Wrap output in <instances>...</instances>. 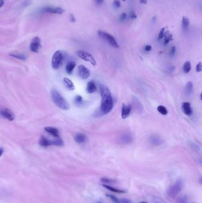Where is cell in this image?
I'll use <instances>...</instances> for the list:
<instances>
[{"label": "cell", "instance_id": "4dcf8cb0", "mask_svg": "<svg viewBox=\"0 0 202 203\" xmlns=\"http://www.w3.org/2000/svg\"><path fill=\"white\" fill-rule=\"evenodd\" d=\"M171 40H172V35L171 34L166 36L165 39H164V45H167L168 44H169V42L171 41Z\"/></svg>", "mask_w": 202, "mask_h": 203}, {"label": "cell", "instance_id": "f35d334b", "mask_svg": "<svg viewBox=\"0 0 202 203\" xmlns=\"http://www.w3.org/2000/svg\"><path fill=\"white\" fill-rule=\"evenodd\" d=\"M176 48L175 47H173L171 48V52H170V54H171V55H174L176 53Z\"/></svg>", "mask_w": 202, "mask_h": 203}, {"label": "cell", "instance_id": "ba28073f", "mask_svg": "<svg viewBox=\"0 0 202 203\" xmlns=\"http://www.w3.org/2000/svg\"><path fill=\"white\" fill-rule=\"evenodd\" d=\"M78 72L79 76L83 79H87L90 76V70L86 67L83 65L78 66Z\"/></svg>", "mask_w": 202, "mask_h": 203}, {"label": "cell", "instance_id": "7402d4cb", "mask_svg": "<svg viewBox=\"0 0 202 203\" xmlns=\"http://www.w3.org/2000/svg\"><path fill=\"white\" fill-rule=\"evenodd\" d=\"M10 56H11L13 58H17L18 60H26L27 58V55L23 53H14V54H10Z\"/></svg>", "mask_w": 202, "mask_h": 203}, {"label": "cell", "instance_id": "b9f144b4", "mask_svg": "<svg viewBox=\"0 0 202 203\" xmlns=\"http://www.w3.org/2000/svg\"><path fill=\"white\" fill-rule=\"evenodd\" d=\"M4 153V148L3 147H0V157H1Z\"/></svg>", "mask_w": 202, "mask_h": 203}, {"label": "cell", "instance_id": "cb8c5ba5", "mask_svg": "<svg viewBox=\"0 0 202 203\" xmlns=\"http://www.w3.org/2000/svg\"><path fill=\"white\" fill-rule=\"evenodd\" d=\"M151 141L154 146H158L161 143V140L157 136H152L151 137Z\"/></svg>", "mask_w": 202, "mask_h": 203}, {"label": "cell", "instance_id": "9a60e30c", "mask_svg": "<svg viewBox=\"0 0 202 203\" xmlns=\"http://www.w3.org/2000/svg\"><path fill=\"white\" fill-rule=\"evenodd\" d=\"M45 130L49 134L52 136L53 137L57 138L59 137V130L54 127H47L45 128Z\"/></svg>", "mask_w": 202, "mask_h": 203}, {"label": "cell", "instance_id": "836d02e7", "mask_svg": "<svg viewBox=\"0 0 202 203\" xmlns=\"http://www.w3.org/2000/svg\"><path fill=\"white\" fill-rule=\"evenodd\" d=\"M127 18V14L126 13H122V14H121L120 15V17H119V20L121 21V22H123V21H125Z\"/></svg>", "mask_w": 202, "mask_h": 203}, {"label": "cell", "instance_id": "e0dca14e", "mask_svg": "<svg viewBox=\"0 0 202 203\" xmlns=\"http://www.w3.org/2000/svg\"><path fill=\"white\" fill-rule=\"evenodd\" d=\"M39 144L40 146H41L42 147H49L50 146L52 145V140H50L48 139L45 136H42L39 140Z\"/></svg>", "mask_w": 202, "mask_h": 203}, {"label": "cell", "instance_id": "44dd1931", "mask_svg": "<svg viewBox=\"0 0 202 203\" xmlns=\"http://www.w3.org/2000/svg\"><path fill=\"white\" fill-rule=\"evenodd\" d=\"M75 66H76V64L75 62H73V61L69 62L66 65V71L67 72V73L69 74H71L73 70H74Z\"/></svg>", "mask_w": 202, "mask_h": 203}, {"label": "cell", "instance_id": "6da1fadb", "mask_svg": "<svg viewBox=\"0 0 202 203\" xmlns=\"http://www.w3.org/2000/svg\"><path fill=\"white\" fill-rule=\"evenodd\" d=\"M99 89L101 96L100 112L103 115H106L108 113L113 109V99L111 97V92L107 86L103 85H100L99 86Z\"/></svg>", "mask_w": 202, "mask_h": 203}, {"label": "cell", "instance_id": "7c38bea8", "mask_svg": "<svg viewBox=\"0 0 202 203\" xmlns=\"http://www.w3.org/2000/svg\"><path fill=\"white\" fill-rule=\"evenodd\" d=\"M181 108L183 112L187 116H191L193 114V109L189 102H183Z\"/></svg>", "mask_w": 202, "mask_h": 203}, {"label": "cell", "instance_id": "8992f818", "mask_svg": "<svg viewBox=\"0 0 202 203\" xmlns=\"http://www.w3.org/2000/svg\"><path fill=\"white\" fill-rule=\"evenodd\" d=\"M76 54L81 59L90 62L94 66L96 65V61L94 57L90 53L83 51H78L76 52Z\"/></svg>", "mask_w": 202, "mask_h": 203}, {"label": "cell", "instance_id": "3957f363", "mask_svg": "<svg viewBox=\"0 0 202 203\" xmlns=\"http://www.w3.org/2000/svg\"><path fill=\"white\" fill-rule=\"evenodd\" d=\"M183 187L182 180L178 179L173 185H171L167 190V195L171 198H176L181 191Z\"/></svg>", "mask_w": 202, "mask_h": 203}, {"label": "cell", "instance_id": "d590c367", "mask_svg": "<svg viewBox=\"0 0 202 203\" xmlns=\"http://www.w3.org/2000/svg\"><path fill=\"white\" fill-rule=\"evenodd\" d=\"M202 69V66H201V62H198L197 65H196V71L197 72H201Z\"/></svg>", "mask_w": 202, "mask_h": 203}, {"label": "cell", "instance_id": "d6986e66", "mask_svg": "<svg viewBox=\"0 0 202 203\" xmlns=\"http://www.w3.org/2000/svg\"><path fill=\"white\" fill-rule=\"evenodd\" d=\"M97 90V86L95 84V83L93 81H90L87 84V90L88 92V93H93L94 92H95Z\"/></svg>", "mask_w": 202, "mask_h": 203}, {"label": "cell", "instance_id": "ee69618b", "mask_svg": "<svg viewBox=\"0 0 202 203\" xmlns=\"http://www.w3.org/2000/svg\"><path fill=\"white\" fill-rule=\"evenodd\" d=\"M140 3L142 4H146L147 3L146 0H140Z\"/></svg>", "mask_w": 202, "mask_h": 203}, {"label": "cell", "instance_id": "d4e9b609", "mask_svg": "<svg viewBox=\"0 0 202 203\" xmlns=\"http://www.w3.org/2000/svg\"><path fill=\"white\" fill-rule=\"evenodd\" d=\"M52 145L56 146H64V141L59 137L55 138V139L52 140Z\"/></svg>", "mask_w": 202, "mask_h": 203}, {"label": "cell", "instance_id": "277c9868", "mask_svg": "<svg viewBox=\"0 0 202 203\" xmlns=\"http://www.w3.org/2000/svg\"><path fill=\"white\" fill-rule=\"evenodd\" d=\"M64 54L61 51H57L54 54L52 58V67L54 69L57 70L59 68L64 61Z\"/></svg>", "mask_w": 202, "mask_h": 203}, {"label": "cell", "instance_id": "484cf974", "mask_svg": "<svg viewBox=\"0 0 202 203\" xmlns=\"http://www.w3.org/2000/svg\"><path fill=\"white\" fill-rule=\"evenodd\" d=\"M157 110L161 114H162L163 115H166L168 113V110L167 108L165 106H162V105L158 106L157 108Z\"/></svg>", "mask_w": 202, "mask_h": 203}, {"label": "cell", "instance_id": "5bb4252c", "mask_svg": "<svg viewBox=\"0 0 202 203\" xmlns=\"http://www.w3.org/2000/svg\"><path fill=\"white\" fill-rule=\"evenodd\" d=\"M75 141L78 144L84 143L87 140V137L85 134L82 133H78L74 137Z\"/></svg>", "mask_w": 202, "mask_h": 203}, {"label": "cell", "instance_id": "30bf717a", "mask_svg": "<svg viewBox=\"0 0 202 203\" xmlns=\"http://www.w3.org/2000/svg\"><path fill=\"white\" fill-rule=\"evenodd\" d=\"M42 11L45 13H52V14H62L65 12V10L61 7H45L44 8Z\"/></svg>", "mask_w": 202, "mask_h": 203}, {"label": "cell", "instance_id": "74e56055", "mask_svg": "<svg viewBox=\"0 0 202 203\" xmlns=\"http://www.w3.org/2000/svg\"><path fill=\"white\" fill-rule=\"evenodd\" d=\"M145 51H146V52H150L151 50H152V47L151 45H147L145 47Z\"/></svg>", "mask_w": 202, "mask_h": 203}, {"label": "cell", "instance_id": "e575fe53", "mask_svg": "<svg viewBox=\"0 0 202 203\" xmlns=\"http://www.w3.org/2000/svg\"><path fill=\"white\" fill-rule=\"evenodd\" d=\"M130 17L132 19H136L137 18V16L133 10H131L130 12Z\"/></svg>", "mask_w": 202, "mask_h": 203}, {"label": "cell", "instance_id": "f546056e", "mask_svg": "<svg viewBox=\"0 0 202 203\" xmlns=\"http://www.w3.org/2000/svg\"><path fill=\"white\" fill-rule=\"evenodd\" d=\"M101 181L102 182H103L104 184H106V185L110 184H113V183L116 182V181H114V180L110 179H107V178H101Z\"/></svg>", "mask_w": 202, "mask_h": 203}, {"label": "cell", "instance_id": "7bdbcfd3", "mask_svg": "<svg viewBox=\"0 0 202 203\" xmlns=\"http://www.w3.org/2000/svg\"><path fill=\"white\" fill-rule=\"evenodd\" d=\"M4 4V0H0V8L2 7Z\"/></svg>", "mask_w": 202, "mask_h": 203}, {"label": "cell", "instance_id": "8fae6325", "mask_svg": "<svg viewBox=\"0 0 202 203\" xmlns=\"http://www.w3.org/2000/svg\"><path fill=\"white\" fill-rule=\"evenodd\" d=\"M132 110V106L131 105H126L125 103H123L122 105V118L123 119L127 118Z\"/></svg>", "mask_w": 202, "mask_h": 203}, {"label": "cell", "instance_id": "f6af8a7d", "mask_svg": "<svg viewBox=\"0 0 202 203\" xmlns=\"http://www.w3.org/2000/svg\"><path fill=\"white\" fill-rule=\"evenodd\" d=\"M70 17H71V20L72 21V22H75V18H74V16L72 15V14H71L70 15Z\"/></svg>", "mask_w": 202, "mask_h": 203}, {"label": "cell", "instance_id": "52a82bcc", "mask_svg": "<svg viewBox=\"0 0 202 203\" xmlns=\"http://www.w3.org/2000/svg\"><path fill=\"white\" fill-rule=\"evenodd\" d=\"M30 50L34 53L39 52L40 48H41V40L39 37L36 36L32 39L30 43Z\"/></svg>", "mask_w": 202, "mask_h": 203}, {"label": "cell", "instance_id": "5b68a950", "mask_svg": "<svg viewBox=\"0 0 202 203\" xmlns=\"http://www.w3.org/2000/svg\"><path fill=\"white\" fill-rule=\"evenodd\" d=\"M99 35L103 39H104L106 41H107L111 47L115 48H119V45L118 44V43L117 42L116 40L115 39V38L111 36V34H110L108 33H106L105 32L101 31V30H99L98 32Z\"/></svg>", "mask_w": 202, "mask_h": 203}, {"label": "cell", "instance_id": "bcb514c9", "mask_svg": "<svg viewBox=\"0 0 202 203\" xmlns=\"http://www.w3.org/2000/svg\"><path fill=\"white\" fill-rule=\"evenodd\" d=\"M140 203H148V202H144V201H143V202H140Z\"/></svg>", "mask_w": 202, "mask_h": 203}, {"label": "cell", "instance_id": "9c48e42d", "mask_svg": "<svg viewBox=\"0 0 202 203\" xmlns=\"http://www.w3.org/2000/svg\"><path fill=\"white\" fill-rule=\"evenodd\" d=\"M0 115L10 121H13L15 119L14 113L8 108H4L0 110Z\"/></svg>", "mask_w": 202, "mask_h": 203}, {"label": "cell", "instance_id": "4fadbf2b", "mask_svg": "<svg viewBox=\"0 0 202 203\" xmlns=\"http://www.w3.org/2000/svg\"><path fill=\"white\" fill-rule=\"evenodd\" d=\"M107 197H108L114 203H131V201L128 199H125V198L118 199L116 197L111 194L107 195Z\"/></svg>", "mask_w": 202, "mask_h": 203}, {"label": "cell", "instance_id": "1f68e13d", "mask_svg": "<svg viewBox=\"0 0 202 203\" xmlns=\"http://www.w3.org/2000/svg\"><path fill=\"white\" fill-rule=\"evenodd\" d=\"M75 102L77 105H80L83 103V98L81 96H78L75 99Z\"/></svg>", "mask_w": 202, "mask_h": 203}, {"label": "cell", "instance_id": "7dc6e473", "mask_svg": "<svg viewBox=\"0 0 202 203\" xmlns=\"http://www.w3.org/2000/svg\"><path fill=\"white\" fill-rule=\"evenodd\" d=\"M123 1H125V0H123Z\"/></svg>", "mask_w": 202, "mask_h": 203}, {"label": "cell", "instance_id": "d6a6232c", "mask_svg": "<svg viewBox=\"0 0 202 203\" xmlns=\"http://www.w3.org/2000/svg\"><path fill=\"white\" fill-rule=\"evenodd\" d=\"M113 6L116 9H119L121 7L120 0H114L113 2Z\"/></svg>", "mask_w": 202, "mask_h": 203}, {"label": "cell", "instance_id": "ab89813d", "mask_svg": "<svg viewBox=\"0 0 202 203\" xmlns=\"http://www.w3.org/2000/svg\"><path fill=\"white\" fill-rule=\"evenodd\" d=\"M30 1H31V0H26V1H25L24 3H23V6L24 7L28 6L29 5H30V4L31 3V2L30 3Z\"/></svg>", "mask_w": 202, "mask_h": 203}, {"label": "cell", "instance_id": "83f0119b", "mask_svg": "<svg viewBox=\"0 0 202 203\" xmlns=\"http://www.w3.org/2000/svg\"><path fill=\"white\" fill-rule=\"evenodd\" d=\"M191 65L190 62L187 61L184 63L183 65V71L185 73L187 74L190 72V71L191 70Z\"/></svg>", "mask_w": 202, "mask_h": 203}, {"label": "cell", "instance_id": "4316f807", "mask_svg": "<svg viewBox=\"0 0 202 203\" xmlns=\"http://www.w3.org/2000/svg\"><path fill=\"white\" fill-rule=\"evenodd\" d=\"M181 23H182V26L184 29H187L190 25V21H189V19L184 16L182 19V21H181Z\"/></svg>", "mask_w": 202, "mask_h": 203}, {"label": "cell", "instance_id": "7a4b0ae2", "mask_svg": "<svg viewBox=\"0 0 202 203\" xmlns=\"http://www.w3.org/2000/svg\"><path fill=\"white\" fill-rule=\"evenodd\" d=\"M51 97L54 103L59 108L67 110L70 106L65 98L55 89H53L51 92Z\"/></svg>", "mask_w": 202, "mask_h": 203}, {"label": "cell", "instance_id": "60d3db41", "mask_svg": "<svg viewBox=\"0 0 202 203\" xmlns=\"http://www.w3.org/2000/svg\"><path fill=\"white\" fill-rule=\"evenodd\" d=\"M104 0H95L96 3L97 4H99V5L101 4L104 2Z\"/></svg>", "mask_w": 202, "mask_h": 203}, {"label": "cell", "instance_id": "2e32d148", "mask_svg": "<svg viewBox=\"0 0 202 203\" xmlns=\"http://www.w3.org/2000/svg\"><path fill=\"white\" fill-rule=\"evenodd\" d=\"M132 137L130 134H125L120 137L119 140L121 143L122 144H129L132 141Z\"/></svg>", "mask_w": 202, "mask_h": 203}, {"label": "cell", "instance_id": "c3c4849f", "mask_svg": "<svg viewBox=\"0 0 202 203\" xmlns=\"http://www.w3.org/2000/svg\"><path fill=\"white\" fill-rule=\"evenodd\" d=\"M98 203H101V202H98Z\"/></svg>", "mask_w": 202, "mask_h": 203}, {"label": "cell", "instance_id": "8d00e7d4", "mask_svg": "<svg viewBox=\"0 0 202 203\" xmlns=\"http://www.w3.org/2000/svg\"><path fill=\"white\" fill-rule=\"evenodd\" d=\"M191 146H192V147L194 149V150H196V151H200V147L197 145V144H194V143H191Z\"/></svg>", "mask_w": 202, "mask_h": 203}, {"label": "cell", "instance_id": "f1b7e54d", "mask_svg": "<svg viewBox=\"0 0 202 203\" xmlns=\"http://www.w3.org/2000/svg\"><path fill=\"white\" fill-rule=\"evenodd\" d=\"M165 33H166V29L164 27H163L161 29V30L159 32V33L158 37V40L162 39L165 36Z\"/></svg>", "mask_w": 202, "mask_h": 203}, {"label": "cell", "instance_id": "ffe728a7", "mask_svg": "<svg viewBox=\"0 0 202 203\" xmlns=\"http://www.w3.org/2000/svg\"><path fill=\"white\" fill-rule=\"evenodd\" d=\"M103 187L106 188L107 189L110 191H112L113 192H115V193H118V194H123V193H125L126 191H124V190H122V189H117V188H114L111 186H110L108 185H106V184H104L103 185Z\"/></svg>", "mask_w": 202, "mask_h": 203}, {"label": "cell", "instance_id": "ac0fdd59", "mask_svg": "<svg viewBox=\"0 0 202 203\" xmlns=\"http://www.w3.org/2000/svg\"><path fill=\"white\" fill-rule=\"evenodd\" d=\"M64 85L67 89L69 90H73L75 89V86L72 81L68 78H65L64 79Z\"/></svg>", "mask_w": 202, "mask_h": 203}, {"label": "cell", "instance_id": "603a6c76", "mask_svg": "<svg viewBox=\"0 0 202 203\" xmlns=\"http://www.w3.org/2000/svg\"><path fill=\"white\" fill-rule=\"evenodd\" d=\"M193 85L191 82H187L186 86V93L187 95H190L193 92Z\"/></svg>", "mask_w": 202, "mask_h": 203}]
</instances>
